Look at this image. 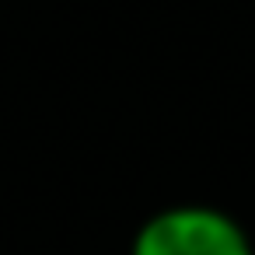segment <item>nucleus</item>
<instances>
[{
  "label": "nucleus",
  "instance_id": "obj_1",
  "mask_svg": "<svg viewBox=\"0 0 255 255\" xmlns=\"http://www.w3.org/2000/svg\"><path fill=\"white\" fill-rule=\"evenodd\" d=\"M129 255H252V241L224 210L185 203L147 217Z\"/></svg>",
  "mask_w": 255,
  "mask_h": 255
}]
</instances>
